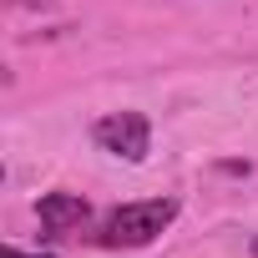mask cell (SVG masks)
<instances>
[{
    "mask_svg": "<svg viewBox=\"0 0 258 258\" xmlns=\"http://www.w3.org/2000/svg\"><path fill=\"white\" fill-rule=\"evenodd\" d=\"M177 198H142V203H121L101 218L96 243L101 248H147L172 218H177Z\"/></svg>",
    "mask_w": 258,
    "mask_h": 258,
    "instance_id": "cell-1",
    "label": "cell"
},
{
    "mask_svg": "<svg viewBox=\"0 0 258 258\" xmlns=\"http://www.w3.org/2000/svg\"><path fill=\"white\" fill-rule=\"evenodd\" d=\"M91 142L111 157H126V162H142L152 152V121L142 111H111L91 126Z\"/></svg>",
    "mask_w": 258,
    "mask_h": 258,
    "instance_id": "cell-2",
    "label": "cell"
},
{
    "mask_svg": "<svg viewBox=\"0 0 258 258\" xmlns=\"http://www.w3.org/2000/svg\"><path fill=\"white\" fill-rule=\"evenodd\" d=\"M36 218H41V238H66L91 218V203L81 192H46L36 203Z\"/></svg>",
    "mask_w": 258,
    "mask_h": 258,
    "instance_id": "cell-3",
    "label": "cell"
},
{
    "mask_svg": "<svg viewBox=\"0 0 258 258\" xmlns=\"http://www.w3.org/2000/svg\"><path fill=\"white\" fill-rule=\"evenodd\" d=\"M0 258H51V253H26V248H6Z\"/></svg>",
    "mask_w": 258,
    "mask_h": 258,
    "instance_id": "cell-4",
    "label": "cell"
},
{
    "mask_svg": "<svg viewBox=\"0 0 258 258\" xmlns=\"http://www.w3.org/2000/svg\"><path fill=\"white\" fill-rule=\"evenodd\" d=\"M248 248H253V258H258V238H253V243H248Z\"/></svg>",
    "mask_w": 258,
    "mask_h": 258,
    "instance_id": "cell-5",
    "label": "cell"
}]
</instances>
